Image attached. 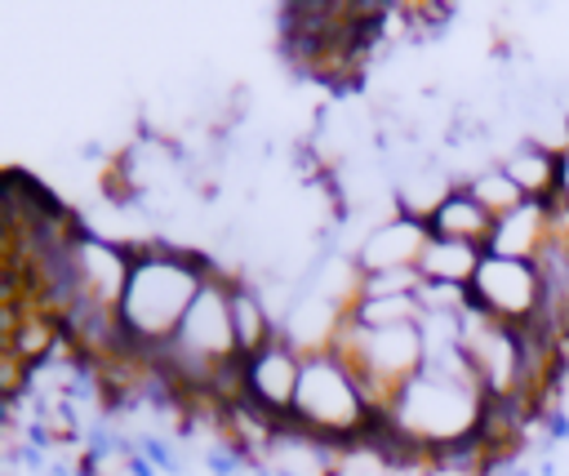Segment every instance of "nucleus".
I'll use <instances>...</instances> for the list:
<instances>
[{"mask_svg":"<svg viewBox=\"0 0 569 476\" xmlns=\"http://www.w3.org/2000/svg\"><path fill=\"white\" fill-rule=\"evenodd\" d=\"M462 187H467V191H471V196H476V200H480V205H485L493 218H502V214H511L516 205H525L520 187H516V182L502 173V165H498V160H493V165H485V169H480L476 178H467Z\"/></svg>","mask_w":569,"mask_h":476,"instance_id":"4468645a","label":"nucleus"},{"mask_svg":"<svg viewBox=\"0 0 569 476\" xmlns=\"http://www.w3.org/2000/svg\"><path fill=\"white\" fill-rule=\"evenodd\" d=\"M289 427H298L307 440H320L329 449H351L382 427V409L360 383V374L342 360V351L320 347L302 356V383Z\"/></svg>","mask_w":569,"mask_h":476,"instance_id":"7ed1b4c3","label":"nucleus"},{"mask_svg":"<svg viewBox=\"0 0 569 476\" xmlns=\"http://www.w3.org/2000/svg\"><path fill=\"white\" fill-rule=\"evenodd\" d=\"M231 325H236V343H240V356H258L267 343L280 338V320L271 316L262 289L249 280V276H236L231 280Z\"/></svg>","mask_w":569,"mask_h":476,"instance_id":"f8f14e48","label":"nucleus"},{"mask_svg":"<svg viewBox=\"0 0 569 476\" xmlns=\"http://www.w3.org/2000/svg\"><path fill=\"white\" fill-rule=\"evenodd\" d=\"M480 262H485V245L431 236L427 249H422L418 276H422V285H445V289H467L471 294V280H476Z\"/></svg>","mask_w":569,"mask_h":476,"instance_id":"9b49d317","label":"nucleus"},{"mask_svg":"<svg viewBox=\"0 0 569 476\" xmlns=\"http://www.w3.org/2000/svg\"><path fill=\"white\" fill-rule=\"evenodd\" d=\"M471 307L498 325L529 329L547 316V276L538 262L485 254V262L471 280Z\"/></svg>","mask_w":569,"mask_h":476,"instance_id":"423d86ee","label":"nucleus"},{"mask_svg":"<svg viewBox=\"0 0 569 476\" xmlns=\"http://www.w3.org/2000/svg\"><path fill=\"white\" fill-rule=\"evenodd\" d=\"M485 418H489V396L471 374L462 347L427 356L422 369L382 405V427L418 458H427V467L440 454L480 440Z\"/></svg>","mask_w":569,"mask_h":476,"instance_id":"f257e3e1","label":"nucleus"},{"mask_svg":"<svg viewBox=\"0 0 569 476\" xmlns=\"http://www.w3.org/2000/svg\"><path fill=\"white\" fill-rule=\"evenodd\" d=\"M565 440H569V427H565Z\"/></svg>","mask_w":569,"mask_h":476,"instance_id":"f3484780","label":"nucleus"},{"mask_svg":"<svg viewBox=\"0 0 569 476\" xmlns=\"http://www.w3.org/2000/svg\"><path fill=\"white\" fill-rule=\"evenodd\" d=\"M129 254H133V267H129V285H124L116 320H120L129 360L147 365L196 307L200 289L209 285L213 258L178 240H160V236L129 245Z\"/></svg>","mask_w":569,"mask_h":476,"instance_id":"f03ea898","label":"nucleus"},{"mask_svg":"<svg viewBox=\"0 0 569 476\" xmlns=\"http://www.w3.org/2000/svg\"><path fill=\"white\" fill-rule=\"evenodd\" d=\"M298 383H302V351L284 334L244 360V400L276 423H289Z\"/></svg>","mask_w":569,"mask_h":476,"instance_id":"0eeeda50","label":"nucleus"},{"mask_svg":"<svg viewBox=\"0 0 569 476\" xmlns=\"http://www.w3.org/2000/svg\"><path fill=\"white\" fill-rule=\"evenodd\" d=\"M551 205H556V218H560V227H569V116H565V142H560V173H556V196H551Z\"/></svg>","mask_w":569,"mask_h":476,"instance_id":"dca6fc26","label":"nucleus"},{"mask_svg":"<svg viewBox=\"0 0 569 476\" xmlns=\"http://www.w3.org/2000/svg\"><path fill=\"white\" fill-rule=\"evenodd\" d=\"M204 467H209V476H240L244 472V463H249V449H240L236 440H227V436H218L213 445H204Z\"/></svg>","mask_w":569,"mask_h":476,"instance_id":"2eb2a0df","label":"nucleus"},{"mask_svg":"<svg viewBox=\"0 0 569 476\" xmlns=\"http://www.w3.org/2000/svg\"><path fill=\"white\" fill-rule=\"evenodd\" d=\"M556 231H560L556 205L551 200H525L511 214L493 218V231H489L485 254H493V258H520V262H542V254L551 249Z\"/></svg>","mask_w":569,"mask_h":476,"instance_id":"1a4fd4ad","label":"nucleus"},{"mask_svg":"<svg viewBox=\"0 0 569 476\" xmlns=\"http://www.w3.org/2000/svg\"><path fill=\"white\" fill-rule=\"evenodd\" d=\"M333 351H342V360L360 374V383L369 387V396L378 400V409L422 369L427 360V343L418 325H387V329H360L351 320H342Z\"/></svg>","mask_w":569,"mask_h":476,"instance_id":"20e7f679","label":"nucleus"},{"mask_svg":"<svg viewBox=\"0 0 569 476\" xmlns=\"http://www.w3.org/2000/svg\"><path fill=\"white\" fill-rule=\"evenodd\" d=\"M498 165H502V173L520 187L525 200H551V196H556L560 147H551V142H542V138L525 133V138H516L511 147L498 151Z\"/></svg>","mask_w":569,"mask_h":476,"instance_id":"9d476101","label":"nucleus"},{"mask_svg":"<svg viewBox=\"0 0 569 476\" xmlns=\"http://www.w3.org/2000/svg\"><path fill=\"white\" fill-rule=\"evenodd\" d=\"M431 236H445V240H467V245H489V231H493V214L467 191V187H453L449 200L431 214L427 222Z\"/></svg>","mask_w":569,"mask_h":476,"instance_id":"ddd939ff","label":"nucleus"},{"mask_svg":"<svg viewBox=\"0 0 569 476\" xmlns=\"http://www.w3.org/2000/svg\"><path fill=\"white\" fill-rule=\"evenodd\" d=\"M462 356L489 400H520L525 391H533L525 334L489 320L476 307H467V316H462Z\"/></svg>","mask_w":569,"mask_h":476,"instance_id":"39448f33","label":"nucleus"},{"mask_svg":"<svg viewBox=\"0 0 569 476\" xmlns=\"http://www.w3.org/2000/svg\"><path fill=\"white\" fill-rule=\"evenodd\" d=\"M431 231L427 222H413L405 214H387L378 218L351 249V262L360 276H378V271H418L422 249H427Z\"/></svg>","mask_w":569,"mask_h":476,"instance_id":"6e6552de","label":"nucleus"}]
</instances>
